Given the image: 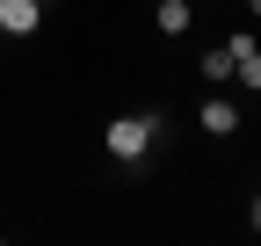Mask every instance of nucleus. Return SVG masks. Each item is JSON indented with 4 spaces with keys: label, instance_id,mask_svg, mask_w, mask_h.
<instances>
[{
    "label": "nucleus",
    "instance_id": "obj_1",
    "mask_svg": "<svg viewBox=\"0 0 261 246\" xmlns=\"http://www.w3.org/2000/svg\"><path fill=\"white\" fill-rule=\"evenodd\" d=\"M152 131H160V116H152V109H145V116H116V123H109V160L138 167L145 152H152Z\"/></svg>",
    "mask_w": 261,
    "mask_h": 246
},
{
    "label": "nucleus",
    "instance_id": "obj_3",
    "mask_svg": "<svg viewBox=\"0 0 261 246\" xmlns=\"http://www.w3.org/2000/svg\"><path fill=\"white\" fill-rule=\"evenodd\" d=\"M196 116H203V131H211V138H232V131H240V102H225V95H211Z\"/></svg>",
    "mask_w": 261,
    "mask_h": 246
},
{
    "label": "nucleus",
    "instance_id": "obj_5",
    "mask_svg": "<svg viewBox=\"0 0 261 246\" xmlns=\"http://www.w3.org/2000/svg\"><path fill=\"white\" fill-rule=\"evenodd\" d=\"M160 37H181V29H189V0H160Z\"/></svg>",
    "mask_w": 261,
    "mask_h": 246
},
{
    "label": "nucleus",
    "instance_id": "obj_4",
    "mask_svg": "<svg viewBox=\"0 0 261 246\" xmlns=\"http://www.w3.org/2000/svg\"><path fill=\"white\" fill-rule=\"evenodd\" d=\"M225 51H232V73H240L247 87H261V51H254V37H232Z\"/></svg>",
    "mask_w": 261,
    "mask_h": 246
},
{
    "label": "nucleus",
    "instance_id": "obj_6",
    "mask_svg": "<svg viewBox=\"0 0 261 246\" xmlns=\"http://www.w3.org/2000/svg\"><path fill=\"white\" fill-rule=\"evenodd\" d=\"M203 73L211 80H232V51H203Z\"/></svg>",
    "mask_w": 261,
    "mask_h": 246
},
{
    "label": "nucleus",
    "instance_id": "obj_2",
    "mask_svg": "<svg viewBox=\"0 0 261 246\" xmlns=\"http://www.w3.org/2000/svg\"><path fill=\"white\" fill-rule=\"evenodd\" d=\"M37 22H44V0H0V29L8 37H29Z\"/></svg>",
    "mask_w": 261,
    "mask_h": 246
}]
</instances>
